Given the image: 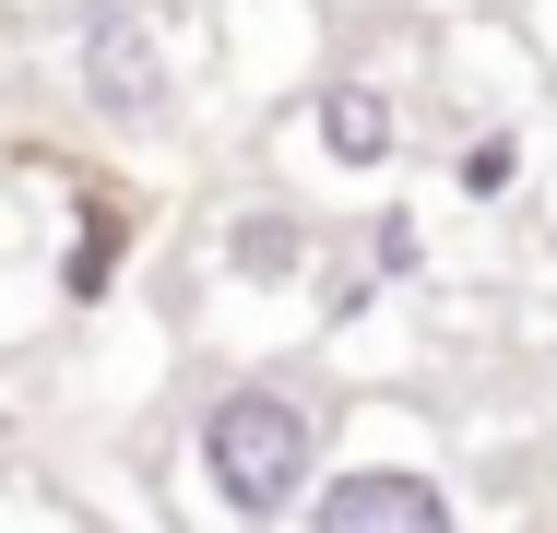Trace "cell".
Wrapping results in <instances>:
<instances>
[{
    "instance_id": "cell-2",
    "label": "cell",
    "mask_w": 557,
    "mask_h": 533,
    "mask_svg": "<svg viewBox=\"0 0 557 533\" xmlns=\"http://www.w3.org/2000/svg\"><path fill=\"white\" fill-rule=\"evenodd\" d=\"M72 72H84V107H96V119H119V131H154V119H166V96H178L166 36H154L131 0H96V12H84Z\"/></svg>"
},
{
    "instance_id": "cell-1",
    "label": "cell",
    "mask_w": 557,
    "mask_h": 533,
    "mask_svg": "<svg viewBox=\"0 0 557 533\" xmlns=\"http://www.w3.org/2000/svg\"><path fill=\"white\" fill-rule=\"evenodd\" d=\"M321 450H333V416H321L297 380H225L214 404H202V438H190L202 498H214L237 533L297 522L309 486H321Z\"/></svg>"
},
{
    "instance_id": "cell-8",
    "label": "cell",
    "mask_w": 557,
    "mask_h": 533,
    "mask_svg": "<svg viewBox=\"0 0 557 533\" xmlns=\"http://www.w3.org/2000/svg\"><path fill=\"white\" fill-rule=\"evenodd\" d=\"M368 273H416V213H380V237H368Z\"/></svg>"
},
{
    "instance_id": "cell-4",
    "label": "cell",
    "mask_w": 557,
    "mask_h": 533,
    "mask_svg": "<svg viewBox=\"0 0 557 533\" xmlns=\"http://www.w3.org/2000/svg\"><path fill=\"white\" fill-rule=\"evenodd\" d=\"M309 142H321V154H333L344 178H380V166H392V154H404V107L380 96V84H368V72H333V84H321V96H309Z\"/></svg>"
},
{
    "instance_id": "cell-3",
    "label": "cell",
    "mask_w": 557,
    "mask_h": 533,
    "mask_svg": "<svg viewBox=\"0 0 557 533\" xmlns=\"http://www.w3.org/2000/svg\"><path fill=\"white\" fill-rule=\"evenodd\" d=\"M309 533H462V510L428 462H344L309 486Z\"/></svg>"
},
{
    "instance_id": "cell-7",
    "label": "cell",
    "mask_w": 557,
    "mask_h": 533,
    "mask_svg": "<svg viewBox=\"0 0 557 533\" xmlns=\"http://www.w3.org/2000/svg\"><path fill=\"white\" fill-rule=\"evenodd\" d=\"M510 178H522V142H510V131H474V142L450 154V190H462V202H498Z\"/></svg>"
},
{
    "instance_id": "cell-5",
    "label": "cell",
    "mask_w": 557,
    "mask_h": 533,
    "mask_svg": "<svg viewBox=\"0 0 557 533\" xmlns=\"http://www.w3.org/2000/svg\"><path fill=\"white\" fill-rule=\"evenodd\" d=\"M225 273H237V285H297V273H309V225H297V213H237V225H225Z\"/></svg>"
},
{
    "instance_id": "cell-6",
    "label": "cell",
    "mask_w": 557,
    "mask_h": 533,
    "mask_svg": "<svg viewBox=\"0 0 557 533\" xmlns=\"http://www.w3.org/2000/svg\"><path fill=\"white\" fill-rule=\"evenodd\" d=\"M119 261H131V225L96 202L84 225H72V249H60V297H72V309H84V297H108V285H119Z\"/></svg>"
}]
</instances>
